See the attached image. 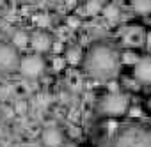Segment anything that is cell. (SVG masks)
<instances>
[{
    "label": "cell",
    "instance_id": "obj_23",
    "mask_svg": "<svg viewBox=\"0 0 151 147\" xmlns=\"http://www.w3.org/2000/svg\"><path fill=\"white\" fill-rule=\"evenodd\" d=\"M146 108L151 112V98H147V101H146Z\"/></svg>",
    "mask_w": 151,
    "mask_h": 147
},
{
    "label": "cell",
    "instance_id": "obj_19",
    "mask_svg": "<svg viewBox=\"0 0 151 147\" xmlns=\"http://www.w3.org/2000/svg\"><path fill=\"white\" fill-rule=\"evenodd\" d=\"M52 51H53V53L62 51V43H60V41H53V44H52Z\"/></svg>",
    "mask_w": 151,
    "mask_h": 147
},
{
    "label": "cell",
    "instance_id": "obj_8",
    "mask_svg": "<svg viewBox=\"0 0 151 147\" xmlns=\"http://www.w3.org/2000/svg\"><path fill=\"white\" fill-rule=\"evenodd\" d=\"M133 78L139 83H151V53L142 55L140 60L133 66Z\"/></svg>",
    "mask_w": 151,
    "mask_h": 147
},
{
    "label": "cell",
    "instance_id": "obj_18",
    "mask_svg": "<svg viewBox=\"0 0 151 147\" xmlns=\"http://www.w3.org/2000/svg\"><path fill=\"white\" fill-rule=\"evenodd\" d=\"M52 66H53L55 69L66 67V59H64V55H62V57H60V55H55V57L52 59Z\"/></svg>",
    "mask_w": 151,
    "mask_h": 147
},
{
    "label": "cell",
    "instance_id": "obj_20",
    "mask_svg": "<svg viewBox=\"0 0 151 147\" xmlns=\"http://www.w3.org/2000/svg\"><path fill=\"white\" fill-rule=\"evenodd\" d=\"M128 115H130V117H139V115H140V108H132V106H130Z\"/></svg>",
    "mask_w": 151,
    "mask_h": 147
},
{
    "label": "cell",
    "instance_id": "obj_14",
    "mask_svg": "<svg viewBox=\"0 0 151 147\" xmlns=\"http://www.w3.org/2000/svg\"><path fill=\"white\" fill-rule=\"evenodd\" d=\"M103 9H105V4H103V2H100V0H91V2H87V4H86V11H87L89 14L103 13Z\"/></svg>",
    "mask_w": 151,
    "mask_h": 147
},
{
    "label": "cell",
    "instance_id": "obj_5",
    "mask_svg": "<svg viewBox=\"0 0 151 147\" xmlns=\"http://www.w3.org/2000/svg\"><path fill=\"white\" fill-rule=\"evenodd\" d=\"M22 55L20 50L13 43H0V69L2 71H16L20 69Z\"/></svg>",
    "mask_w": 151,
    "mask_h": 147
},
{
    "label": "cell",
    "instance_id": "obj_17",
    "mask_svg": "<svg viewBox=\"0 0 151 147\" xmlns=\"http://www.w3.org/2000/svg\"><path fill=\"white\" fill-rule=\"evenodd\" d=\"M121 85H126L130 91H139V82L133 78V75H132V78H124V80L121 82Z\"/></svg>",
    "mask_w": 151,
    "mask_h": 147
},
{
    "label": "cell",
    "instance_id": "obj_7",
    "mask_svg": "<svg viewBox=\"0 0 151 147\" xmlns=\"http://www.w3.org/2000/svg\"><path fill=\"white\" fill-rule=\"evenodd\" d=\"M52 44H53V39L46 30L37 29L30 34V46L36 53H45V51L52 50Z\"/></svg>",
    "mask_w": 151,
    "mask_h": 147
},
{
    "label": "cell",
    "instance_id": "obj_12",
    "mask_svg": "<svg viewBox=\"0 0 151 147\" xmlns=\"http://www.w3.org/2000/svg\"><path fill=\"white\" fill-rule=\"evenodd\" d=\"M11 43H13L18 50H20V48H25L27 44H30V34H27L25 30H16V32L13 34Z\"/></svg>",
    "mask_w": 151,
    "mask_h": 147
},
{
    "label": "cell",
    "instance_id": "obj_11",
    "mask_svg": "<svg viewBox=\"0 0 151 147\" xmlns=\"http://www.w3.org/2000/svg\"><path fill=\"white\" fill-rule=\"evenodd\" d=\"M140 53L139 50H132V48H124L121 51V64H126V66H135L139 60H140Z\"/></svg>",
    "mask_w": 151,
    "mask_h": 147
},
{
    "label": "cell",
    "instance_id": "obj_10",
    "mask_svg": "<svg viewBox=\"0 0 151 147\" xmlns=\"http://www.w3.org/2000/svg\"><path fill=\"white\" fill-rule=\"evenodd\" d=\"M84 50L78 48V46H69L64 50V59H66V64L69 66H78L82 60H84Z\"/></svg>",
    "mask_w": 151,
    "mask_h": 147
},
{
    "label": "cell",
    "instance_id": "obj_21",
    "mask_svg": "<svg viewBox=\"0 0 151 147\" xmlns=\"http://www.w3.org/2000/svg\"><path fill=\"white\" fill-rule=\"evenodd\" d=\"M146 46H147V48H151V30H147V32H146Z\"/></svg>",
    "mask_w": 151,
    "mask_h": 147
},
{
    "label": "cell",
    "instance_id": "obj_1",
    "mask_svg": "<svg viewBox=\"0 0 151 147\" xmlns=\"http://www.w3.org/2000/svg\"><path fill=\"white\" fill-rule=\"evenodd\" d=\"M121 66V51L116 44L109 41H96L93 43L82 60V67L89 76L96 80H112Z\"/></svg>",
    "mask_w": 151,
    "mask_h": 147
},
{
    "label": "cell",
    "instance_id": "obj_15",
    "mask_svg": "<svg viewBox=\"0 0 151 147\" xmlns=\"http://www.w3.org/2000/svg\"><path fill=\"white\" fill-rule=\"evenodd\" d=\"M103 14H105L109 20H116V18L119 16V9H117V6H114V4H109V6H105Z\"/></svg>",
    "mask_w": 151,
    "mask_h": 147
},
{
    "label": "cell",
    "instance_id": "obj_4",
    "mask_svg": "<svg viewBox=\"0 0 151 147\" xmlns=\"http://www.w3.org/2000/svg\"><path fill=\"white\" fill-rule=\"evenodd\" d=\"M46 69V60L43 59L41 53H27L22 57V62H20V73L27 78H37L41 76Z\"/></svg>",
    "mask_w": 151,
    "mask_h": 147
},
{
    "label": "cell",
    "instance_id": "obj_16",
    "mask_svg": "<svg viewBox=\"0 0 151 147\" xmlns=\"http://www.w3.org/2000/svg\"><path fill=\"white\" fill-rule=\"evenodd\" d=\"M32 20H34V23H37V27H46V25L50 23V20H48V16H46L45 13H39V14H36Z\"/></svg>",
    "mask_w": 151,
    "mask_h": 147
},
{
    "label": "cell",
    "instance_id": "obj_3",
    "mask_svg": "<svg viewBox=\"0 0 151 147\" xmlns=\"http://www.w3.org/2000/svg\"><path fill=\"white\" fill-rule=\"evenodd\" d=\"M130 106H132L130 96L126 92H123V91H119V92H107L105 96L100 98V103H98V110L105 117L126 115Z\"/></svg>",
    "mask_w": 151,
    "mask_h": 147
},
{
    "label": "cell",
    "instance_id": "obj_2",
    "mask_svg": "<svg viewBox=\"0 0 151 147\" xmlns=\"http://www.w3.org/2000/svg\"><path fill=\"white\" fill-rule=\"evenodd\" d=\"M100 147H151V128L139 122L110 124Z\"/></svg>",
    "mask_w": 151,
    "mask_h": 147
},
{
    "label": "cell",
    "instance_id": "obj_9",
    "mask_svg": "<svg viewBox=\"0 0 151 147\" xmlns=\"http://www.w3.org/2000/svg\"><path fill=\"white\" fill-rule=\"evenodd\" d=\"M41 142L46 147H62L66 142V135L59 126H48L41 133Z\"/></svg>",
    "mask_w": 151,
    "mask_h": 147
},
{
    "label": "cell",
    "instance_id": "obj_22",
    "mask_svg": "<svg viewBox=\"0 0 151 147\" xmlns=\"http://www.w3.org/2000/svg\"><path fill=\"white\" fill-rule=\"evenodd\" d=\"M62 147H78L77 143H75V142H64V145Z\"/></svg>",
    "mask_w": 151,
    "mask_h": 147
},
{
    "label": "cell",
    "instance_id": "obj_13",
    "mask_svg": "<svg viewBox=\"0 0 151 147\" xmlns=\"http://www.w3.org/2000/svg\"><path fill=\"white\" fill-rule=\"evenodd\" d=\"M133 9L140 14H147L151 13V0H135V2L132 4Z\"/></svg>",
    "mask_w": 151,
    "mask_h": 147
},
{
    "label": "cell",
    "instance_id": "obj_6",
    "mask_svg": "<svg viewBox=\"0 0 151 147\" xmlns=\"http://www.w3.org/2000/svg\"><path fill=\"white\" fill-rule=\"evenodd\" d=\"M146 32L140 25H126L121 29V41L124 44V48H132V50H139L140 46L146 44Z\"/></svg>",
    "mask_w": 151,
    "mask_h": 147
}]
</instances>
